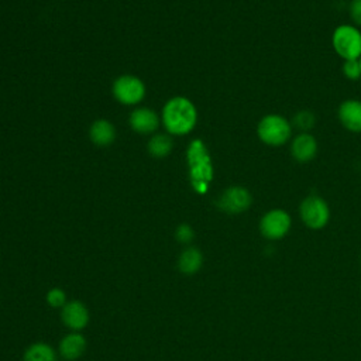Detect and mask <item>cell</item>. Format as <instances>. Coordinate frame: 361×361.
<instances>
[{"label": "cell", "mask_w": 361, "mask_h": 361, "mask_svg": "<svg viewBox=\"0 0 361 361\" xmlns=\"http://www.w3.org/2000/svg\"><path fill=\"white\" fill-rule=\"evenodd\" d=\"M162 123L171 134H189L197 123V111L195 104L182 96L169 99L162 109Z\"/></svg>", "instance_id": "1"}, {"label": "cell", "mask_w": 361, "mask_h": 361, "mask_svg": "<svg viewBox=\"0 0 361 361\" xmlns=\"http://www.w3.org/2000/svg\"><path fill=\"white\" fill-rule=\"evenodd\" d=\"M189 178L196 193L204 195L213 180V164L207 147L202 140H193L186 152Z\"/></svg>", "instance_id": "2"}, {"label": "cell", "mask_w": 361, "mask_h": 361, "mask_svg": "<svg viewBox=\"0 0 361 361\" xmlns=\"http://www.w3.org/2000/svg\"><path fill=\"white\" fill-rule=\"evenodd\" d=\"M293 127L286 117L269 113L259 118L257 124V135L259 141L268 147H281L292 140Z\"/></svg>", "instance_id": "3"}, {"label": "cell", "mask_w": 361, "mask_h": 361, "mask_svg": "<svg viewBox=\"0 0 361 361\" xmlns=\"http://www.w3.org/2000/svg\"><path fill=\"white\" fill-rule=\"evenodd\" d=\"M334 52L343 59H358L361 56V30L351 24H340L331 34Z\"/></svg>", "instance_id": "4"}, {"label": "cell", "mask_w": 361, "mask_h": 361, "mask_svg": "<svg viewBox=\"0 0 361 361\" xmlns=\"http://www.w3.org/2000/svg\"><path fill=\"white\" fill-rule=\"evenodd\" d=\"M299 216L303 224L312 230H320L330 220V207L319 195L306 196L299 206Z\"/></svg>", "instance_id": "5"}, {"label": "cell", "mask_w": 361, "mask_h": 361, "mask_svg": "<svg viewBox=\"0 0 361 361\" xmlns=\"http://www.w3.org/2000/svg\"><path fill=\"white\" fill-rule=\"evenodd\" d=\"M292 226L289 213L283 209L268 210L259 220V233L268 240L283 238Z\"/></svg>", "instance_id": "6"}, {"label": "cell", "mask_w": 361, "mask_h": 361, "mask_svg": "<svg viewBox=\"0 0 361 361\" xmlns=\"http://www.w3.org/2000/svg\"><path fill=\"white\" fill-rule=\"evenodd\" d=\"M113 94L120 103L133 106L144 99L145 85L134 75H121L113 82Z\"/></svg>", "instance_id": "7"}, {"label": "cell", "mask_w": 361, "mask_h": 361, "mask_svg": "<svg viewBox=\"0 0 361 361\" xmlns=\"http://www.w3.org/2000/svg\"><path fill=\"white\" fill-rule=\"evenodd\" d=\"M252 203V196L244 186H230L217 199V207L228 214H240L250 209Z\"/></svg>", "instance_id": "8"}, {"label": "cell", "mask_w": 361, "mask_h": 361, "mask_svg": "<svg viewBox=\"0 0 361 361\" xmlns=\"http://www.w3.org/2000/svg\"><path fill=\"white\" fill-rule=\"evenodd\" d=\"M317 149L319 144L312 133H298L289 144L290 155L299 164L310 162L317 155Z\"/></svg>", "instance_id": "9"}, {"label": "cell", "mask_w": 361, "mask_h": 361, "mask_svg": "<svg viewBox=\"0 0 361 361\" xmlns=\"http://www.w3.org/2000/svg\"><path fill=\"white\" fill-rule=\"evenodd\" d=\"M61 319L72 331H82L89 323V310L80 300H69L61 309Z\"/></svg>", "instance_id": "10"}, {"label": "cell", "mask_w": 361, "mask_h": 361, "mask_svg": "<svg viewBox=\"0 0 361 361\" xmlns=\"http://www.w3.org/2000/svg\"><path fill=\"white\" fill-rule=\"evenodd\" d=\"M337 117L347 131L361 133V100H344L337 109Z\"/></svg>", "instance_id": "11"}, {"label": "cell", "mask_w": 361, "mask_h": 361, "mask_svg": "<svg viewBox=\"0 0 361 361\" xmlns=\"http://www.w3.org/2000/svg\"><path fill=\"white\" fill-rule=\"evenodd\" d=\"M130 126L135 133L140 134H151L158 128L159 118L155 111L147 107L134 109L130 114Z\"/></svg>", "instance_id": "12"}, {"label": "cell", "mask_w": 361, "mask_h": 361, "mask_svg": "<svg viewBox=\"0 0 361 361\" xmlns=\"http://www.w3.org/2000/svg\"><path fill=\"white\" fill-rule=\"evenodd\" d=\"M86 350V338L80 331H72L66 334L59 343V354L62 360L75 361L83 355Z\"/></svg>", "instance_id": "13"}, {"label": "cell", "mask_w": 361, "mask_h": 361, "mask_svg": "<svg viewBox=\"0 0 361 361\" xmlns=\"http://www.w3.org/2000/svg\"><path fill=\"white\" fill-rule=\"evenodd\" d=\"M89 135L93 144L99 147H107L116 140V128L110 121L100 118L90 126Z\"/></svg>", "instance_id": "14"}, {"label": "cell", "mask_w": 361, "mask_h": 361, "mask_svg": "<svg viewBox=\"0 0 361 361\" xmlns=\"http://www.w3.org/2000/svg\"><path fill=\"white\" fill-rule=\"evenodd\" d=\"M202 264H203V255L195 247H189L183 250L178 258V268L185 275L196 274L202 268Z\"/></svg>", "instance_id": "15"}, {"label": "cell", "mask_w": 361, "mask_h": 361, "mask_svg": "<svg viewBox=\"0 0 361 361\" xmlns=\"http://www.w3.org/2000/svg\"><path fill=\"white\" fill-rule=\"evenodd\" d=\"M23 361H56V353L47 343H34L25 350Z\"/></svg>", "instance_id": "16"}, {"label": "cell", "mask_w": 361, "mask_h": 361, "mask_svg": "<svg viewBox=\"0 0 361 361\" xmlns=\"http://www.w3.org/2000/svg\"><path fill=\"white\" fill-rule=\"evenodd\" d=\"M172 140L165 134H157L148 141V152L157 158L166 157L172 151Z\"/></svg>", "instance_id": "17"}, {"label": "cell", "mask_w": 361, "mask_h": 361, "mask_svg": "<svg viewBox=\"0 0 361 361\" xmlns=\"http://www.w3.org/2000/svg\"><path fill=\"white\" fill-rule=\"evenodd\" d=\"M290 124L299 133H310V130L316 126V116L310 110H300L292 117Z\"/></svg>", "instance_id": "18"}, {"label": "cell", "mask_w": 361, "mask_h": 361, "mask_svg": "<svg viewBox=\"0 0 361 361\" xmlns=\"http://www.w3.org/2000/svg\"><path fill=\"white\" fill-rule=\"evenodd\" d=\"M45 300L47 303L51 306V307H59L62 309L65 305H66V293L63 289L61 288H52L47 292V296H45Z\"/></svg>", "instance_id": "19"}, {"label": "cell", "mask_w": 361, "mask_h": 361, "mask_svg": "<svg viewBox=\"0 0 361 361\" xmlns=\"http://www.w3.org/2000/svg\"><path fill=\"white\" fill-rule=\"evenodd\" d=\"M341 71H343V75L350 80H357L361 78V68H360L358 59L344 61Z\"/></svg>", "instance_id": "20"}, {"label": "cell", "mask_w": 361, "mask_h": 361, "mask_svg": "<svg viewBox=\"0 0 361 361\" xmlns=\"http://www.w3.org/2000/svg\"><path fill=\"white\" fill-rule=\"evenodd\" d=\"M175 237H176V240L179 243L188 244V243H190L193 240L195 231H193V228L189 224H180V226H178V228L175 231Z\"/></svg>", "instance_id": "21"}, {"label": "cell", "mask_w": 361, "mask_h": 361, "mask_svg": "<svg viewBox=\"0 0 361 361\" xmlns=\"http://www.w3.org/2000/svg\"><path fill=\"white\" fill-rule=\"evenodd\" d=\"M348 13L355 27H361V0H351L348 6Z\"/></svg>", "instance_id": "22"}, {"label": "cell", "mask_w": 361, "mask_h": 361, "mask_svg": "<svg viewBox=\"0 0 361 361\" xmlns=\"http://www.w3.org/2000/svg\"><path fill=\"white\" fill-rule=\"evenodd\" d=\"M358 62H360V68H361V56L358 58Z\"/></svg>", "instance_id": "23"}, {"label": "cell", "mask_w": 361, "mask_h": 361, "mask_svg": "<svg viewBox=\"0 0 361 361\" xmlns=\"http://www.w3.org/2000/svg\"><path fill=\"white\" fill-rule=\"evenodd\" d=\"M58 361V360H56ZM59 361H66V360H59Z\"/></svg>", "instance_id": "24"}]
</instances>
